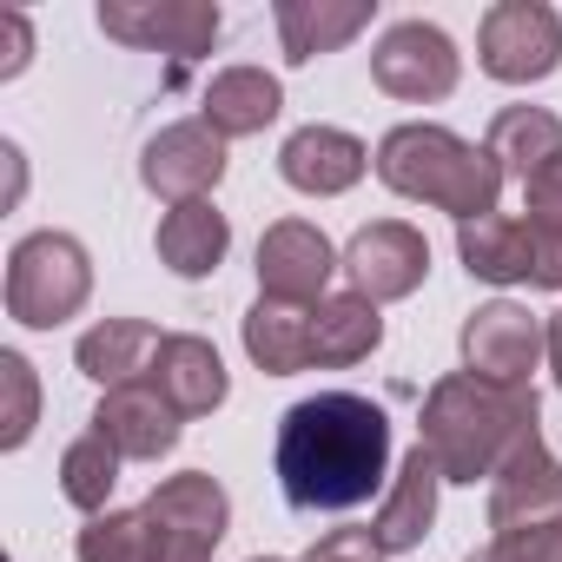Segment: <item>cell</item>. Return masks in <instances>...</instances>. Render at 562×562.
Segmentation results:
<instances>
[{"mask_svg":"<svg viewBox=\"0 0 562 562\" xmlns=\"http://www.w3.org/2000/svg\"><path fill=\"white\" fill-rule=\"evenodd\" d=\"M74 555H80V562H153V522H146V509L87 516Z\"/></svg>","mask_w":562,"mask_h":562,"instance_id":"4316f807","label":"cell"},{"mask_svg":"<svg viewBox=\"0 0 562 562\" xmlns=\"http://www.w3.org/2000/svg\"><path fill=\"white\" fill-rule=\"evenodd\" d=\"M345 278H351V292L371 299V305L411 299L424 278H430V245H424V232L404 225V218L358 225L351 245H345Z\"/></svg>","mask_w":562,"mask_h":562,"instance_id":"30bf717a","label":"cell"},{"mask_svg":"<svg viewBox=\"0 0 562 562\" xmlns=\"http://www.w3.org/2000/svg\"><path fill=\"white\" fill-rule=\"evenodd\" d=\"M100 34L146 54L199 60L218 41V8L212 0H100Z\"/></svg>","mask_w":562,"mask_h":562,"instance_id":"9c48e42d","label":"cell"},{"mask_svg":"<svg viewBox=\"0 0 562 562\" xmlns=\"http://www.w3.org/2000/svg\"><path fill=\"white\" fill-rule=\"evenodd\" d=\"M457 258L483 285H529V292H562V232L536 225V218H470L457 225Z\"/></svg>","mask_w":562,"mask_h":562,"instance_id":"5b68a950","label":"cell"},{"mask_svg":"<svg viewBox=\"0 0 562 562\" xmlns=\"http://www.w3.org/2000/svg\"><path fill=\"white\" fill-rule=\"evenodd\" d=\"M93 299V258L74 232H27L8 251V318L27 331H54L80 318Z\"/></svg>","mask_w":562,"mask_h":562,"instance_id":"277c9868","label":"cell"},{"mask_svg":"<svg viewBox=\"0 0 562 562\" xmlns=\"http://www.w3.org/2000/svg\"><path fill=\"white\" fill-rule=\"evenodd\" d=\"M476 60L503 87H536L562 67V14L549 0H496L476 27Z\"/></svg>","mask_w":562,"mask_h":562,"instance_id":"8992f818","label":"cell"},{"mask_svg":"<svg viewBox=\"0 0 562 562\" xmlns=\"http://www.w3.org/2000/svg\"><path fill=\"white\" fill-rule=\"evenodd\" d=\"M555 516H562V463L549 457V443H522L490 476V536H516Z\"/></svg>","mask_w":562,"mask_h":562,"instance_id":"4fadbf2b","label":"cell"},{"mask_svg":"<svg viewBox=\"0 0 562 562\" xmlns=\"http://www.w3.org/2000/svg\"><path fill=\"white\" fill-rule=\"evenodd\" d=\"M146 384H153L179 417H212V411L225 404V391H232V378H225L212 338H199V331H166V345H159Z\"/></svg>","mask_w":562,"mask_h":562,"instance_id":"2e32d148","label":"cell"},{"mask_svg":"<svg viewBox=\"0 0 562 562\" xmlns=\"http://www.w3.org/2000/svg\"><path fill=\"white\" fill-rule=\"evenodd\" d=\"M437 490H443L437 457H430L424 443H411L404 463H397V476H391V496H384V509H378V522H371V536H378L384 555H404V549H417V542L430 536V522H437Z\"/></svg>","mask_w":562,"mask_h":562,"instance_id":"e0dca14e","label":"cell"},{"mask_svg":"<svg viewBox=\"0 0 562 562\" xmlns=\"http://www.w3.org/2000/svg\"><path fill=\"white\" fill-rule=\"evenodd\" d=\"M278 172H285L292 192L338 199V192H351V186L371 172V153H364V139L345 133V126H299L285 146H278Z\"/></svg>","mask_w":562,"mask_h":562,"instance_id":"5bb4252c","label":"cell"},{"mask_svg":"<svg viewBox=\"0 0 562 562\" xmlns=\"http://www.w3.org/2000/svg\"><path fill=\"white\" fill-rule=\"evenodd\" d=\"M457 74H463V54L443 27L430 21H397L378 54H371V80L391 93V100H411V106H430V100H450L457 93Z\"/></svg>","mask_w":562,"mask_h":562,"instance_id":"52a82bcc","label":"cell"},{"mask_svg":"<svg viewBox=\"0 0 562 562\" xmlns=\"http://www.w3.org/2000/svg\"><path fill=\"white\" fill-rule=\"evenodd\" d=\"M483 146L496 153L503 172H516V179L529 186L549 159H562V120H555L549 106H503V113L490 120V139H483Z\"/></svg>","mask_w":562,"mask_h":562,"instance_id":"cb8c5ba5","label":"cell"},{"mask_svg":"<svg viewBox=\"0 0 562 562\" xmlns=\"http://www.w3.org/2000/svg\"><path fill=\"white\" fill-rule=\"evenodd\" d=\"M522 212L549 232H562V159H549L529 186H522Z\"/></svg>","mask_w":562,"mask_h":562,"instance_id":"4dcf8cb0","label":"cell"},{"mask_svg":"<svg viewBox=\"0 0 562 562\" xmlns=\"http://www.w3.org/2000/svg\"><path fill=\"white\" fill-rule=\"evenodd\" d=\"M139 509L153 516V529L186 536V542H199V549H218L225 529H232V496H225L218 476H205V470H179V476L153 483V496H146Z\"/></svg>","mask_w":562,"mask_h":562,"instance_id":"ac0fdd59","label":"cell"},{"mask_svg":"<svg viewBox=\"0 0 562 562\" xmlns=\"http://www.w3.org/2000/svg\"><path fill=\"white\" fill-rule=\"evenodd\" d=\"M0 391H8V417H0V450H21L41 424V378L21 351H0Z\"/></svg>","mask_w":562,"mask_h":562,"instance_id":"83f0119b","label":"cell"},{"mask_svg":"<svg viewBox=\"0 0 562 562\" xmlns=\"http://www.w3.org/2000/svg\"><path fill=\"white\" fill-rule=\"evenodd\" d=\"M542 358V325L516 305V299H490L463 318V371L483 384H509L529 391V371Z\"/></svg>","mask_w":562,"mask_h":562,"instance_id":"7c38bea8","label":"cell"},{"mask_svg":"<svg viewBox=\"0 0 562 562\" xmlns=\"http://www.w3.org/2000/svg\"><path fill=\"white\" fill-rule=\"evenodd\" d=\"M245 358L265 378H299L318 364V312L285 305V299H258L245 312Z\"/></svg>","mask_w":562,"mask_h":562,"instance_id":"ffe728a7","label":"cell"},{"mask_svg":"<svg viewBox=\"0 0 562 562\" xmlns=\"http://www.w3.org/2000/svg\"><path fill=\"white\" fill-rule=\"evenodd\" d=\"M179 424H186V417H179L153 384H120V391H106L100 411H93V430H100L126 463H159V457H172Z\"/></svg>","mask_w":562,"mask_h":562,"instance_id":"9a60e30c","label":"cell"},{"mask_svg":"<svg viewBox=\"0 0 562 562\" xmlns=\"http://www.w3.org/2000/svg\"><path fill=\"white\" fill-rule=\"evenodd\" d=\"M146 522H153V516H146ZM153 562H212V549H199V542H186V536L153 529Z\"/></svg>","mask_w":562,"mask_h":562,"instance_id":"d6a6232c","label":"cell"},{"mask_svg":"<svg viewBox=\"0 0 562 562\" xmlns=\"http://www.w3.org/2000/svg\"><path fill=\"white\" fill-rule=\"evenodd\" d=\"M463 562H562V516L536 522V529H516V536H490Z\"/></svg>","mask_w":562,"mask_h":562,"instance_id":"f1b7e54d","label":"cell"},{"mask_svg":"<svg viewBox=\"0 0 562 562\" xmlns=\"http://www.w3.org/2000/svg\"><path fill=\"white\" fill-rule=\"evenodd\" d=\"M371 172L397 192V199H424L437 212H450L457 225L470 218H490L496 199H503V166L490 146H470L463 133L450 126H430V120H411V126H391L371 153Z\"/></svg>","mask_w":562,"mask_h":562,"instance_id":"3957f363","label":"cell"},{"mask_svg":"<svg viewBox=\"0 0 562 562\" xmlns=\"http://www.w3.org/2000/svg\"><path fill=\"white\" fill-rule=\"evenodd\" d=\"M120 463H126V457H120L100 430L74 437V443L60 450V496H67L74 509H87V516H106L113 483H120Z\"/></svg>","mask_w":562,"mask_h":562,"instance_id":"484cf974","label":"cell"},{"mask_svg":"<svg viewBox=\"0 0 562 562\" xmlns=\"http://www.w3.org/2000/svg\"><path fill=\"white\" fill-rule=\"evenodd\" d=\"M251 562H278V555H251Z\"/></svg>","mask_w":562,"mask_h":562,"instance_id":"e575fe53","label":"cell"},{"mask_svg":"<svg viewBox=\"0 0 562 562\" xmlns=\"http://www.w3.org/2000/svg\"><path fill=\"white\" fill-rule=\"evenodd\" d=\"M159 265L179 271V278H212L232 251V218L212 205V199H192V205H166L159 218Z\"/></svg>","mask_w":562,"mask_h":562,"instance_id":"7402d4cb","label":"cell"},{"mask_svg":"<svg viewBox=\"0 0 562 562\" xmlns=\"http://www.w3.org/2000/svg\"><path fill=\"white\" fill-rule=\"evenodd\" d=\"M159 345H166V338H159L146 318H106V325H93V331L74 345V364H80V378H93L100 391H120V384H146Z\"/></svg>","mask_w":562,"mask_h":562,"instance_id":"603a6c76","label":"cell"},{"mask_svg":"<svg viewBox=\"0 0 562 562\" xmlns=\"http://www.w3.org/2000/svg\"><path fill=\"white\" fill-rule=\"evenodd\" d=\"M384 345V318L371 299L358 292H338L318 305V364L325 371H345V364H364L371 351Z\"/></svg>","mask_w":562,"mask_h":562,"instance_id":"d4e9b609","label":"cell"},{"mask_svg":"<svg viewBox=\"0 0 562 562\" xmlns=\"http://www.w3.org/2000/svg\"><path fill=\"white\" fill-rule=\"evenodd\" d=\"M278 113H285V87H278V74H265V67H225V74H212V87L199 100V120L218 139H251Z\"/></svg>","mask_w":562,"mask_h":562,"instance_id":"44dd1931","label":"cell"},{"mask_svg":"<svg viewBox=\"0 0 562 562\" xmlns=\"http://www.w3.org/2000/svg\"><path fill=\"white\" fill-rule=\"evenodd\" d=\"M378 14V0H278V47L292 67H312L318 54H338L345 41H358Z\"/></svg>","mask_w":562,"mask_h":562,"instance_id":"d6986e66","label":"cell"},{"mask_svg":"<svg viewBox=\"0 0 562 562\" xmlns=\"http://www.w3.org/2000/svg\"><path fill=\"white\" fill-rule=\"evenodd\" d=\"M292 509H358L391 476V417L358 391H318L278 417L271 450Z\"/></svg>","mask_w":562,"mask_h":562,"instance_id":"6da1fadb","label":"cell"},{"mask_svg":"<svg viewBox=\"0 0 562 562\" xmlns=\"http://www.w3.org/2000/svg\"><path fill=\"white\" fill-rule=\"evenodd\" d=\"M0 34H8L0 80H14V74H27V60H34V27H27V14H0Z\"/></svg>","mask_w":562,"mask_h":562,"instance_id":"1f68e13d","label":"cell"},{"mask_svg":"<svg viewBox=\"0 0 562 562\" xmlns=\"http://www.w3.org/2000/svg\"><path fill=\"white\" fill-rule=\"evenodd\" d=\"M139 179H146L153 199L192 205V199H205V192L225 179V139H218L205 120H172V126H159V133L146 139Z\"/></svg>","mask_w":562,"mask_h":562,"instance_id":"8fae6325","label":"cell"},{"mask_svg":"<svg viewBox=\"0 0 562 562\" xmlns=\"http://www.w3.org/2000/svg\"><path fill=\"white\" fill-rule=\"evenodd\" d=\"M305 562H384V549H378L371 529H325V536L305 549Z\"/></svg>","mask_w":562,"mask_h":562,"instance_id":"f546056e","label":"cell"},{"mask_svg":"<svg viewBox=\"0 0 562 562\" xmlns=\"http://www.w3.org/2000/svg\"><path fill=\"white\" fill-rule=\"evenodd\" d=\"M331 271H345V251H331V238L312 218H278L258 238V299H285L318 312Z\"/></svg>","mask_w":562,"mask_h":562,"instance_id":"ba28073f","label":"cell"},{"mask_svg":"<svg viewBox=\"0 0 562 562\" xmlns=\"http://www.w3.org/2000/svg\"><path fill=\"white\" fill-rule=\"evenodd\" d=\"M542 358H549V378L562 391V312H549V325H542Z\"/></svg>","mask_w":562,"mask_h":562,"instance_id":"836d02e7","label":"cell"},{"mask_svg":"<svg viewBox=\"0 0 562 562\" xmlns=\"http://www.w3.org/2000/svg\"><path fill=\"white\" fill-rule=\"evenodd\" d=\"M417 443L437 457L443 483H483L522 443H542V404H536V391H509V384H483L470 371H450L424 397Z\"/></svg>","mask_w":562,"mask_h":562,"instance_id":"7a4b0ae2","label":"cell"}]
</instances>
